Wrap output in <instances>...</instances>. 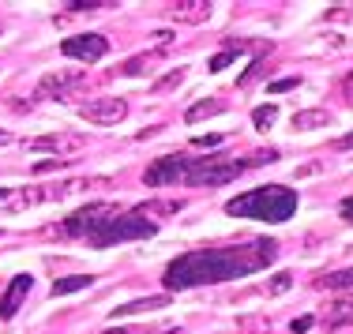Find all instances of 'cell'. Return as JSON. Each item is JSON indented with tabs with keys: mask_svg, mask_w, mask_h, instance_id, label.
I'll use <instances>...</instances> for the list:
<instances>
[{
	"mask_svg": "<svg viewBox=\"0 0 353 334\" xmlns=\"http://www.w3.org/2000/svg\"><path fill=\"white\" fill-rule=\"evenodd\" d=\"M279 260V244L274 240H248L237 248H199V252H184L165 267V289L181 293V289L196 286H218V282L248 278V274L263 271Z\"/></svg>",
	"mask_w": 353,
	"mask_h": 334,
	"instance_id": "6da1fadb",
	"label": "cell"
},
{
	"mask_svg": "<svg viewBox=\"0 0 353 334\" xmlns=\"http://www.w3.org/2000/svg\"><path fill=\"white\" fill-rule=\"evenodd\" d=\"M297 191H290L285 185H263V188H252L241 191L225 203V214L230 218H252V222H290L297 214Z\"/></svg>",
	"mask_w": 353,
	"mask_h": 334,
	"instance_id": "7a4b0ae2",
	"label": "cell"
},
{
	"mask_svg": "<svg viewBox=\"0 0 353 334\" xmlns=\"http://www.w3.org/2000/svg\"><path fill=\"white\" fill-rule=\"evenodd\" d=\"M158 222L150 218L147 211H128V214H117L109 218L102 229H94L87 237V244L94 248H113V244H128V240H143V237H154Z\"/></svg>",
	"mask_w": 353,
	"mask_h": 334,
	"instance_id": "3957f363",
	"label": "cell"
},
{
	"mask_svg": "<svg viewBox=\"0 0 353 334\" xmlns=\"http://www.w3.org/2000/svg\"><path fill=\"white\" fill-rule=\"evenodd\" d=\"M252 165H259V158H245V162H237V158H199V162H192L188 158V177H184V185L222 188L230 180H237L245 169H252Z\"/></svg>",
	"mask_w": 353,
	"mask_h": 334,
	"instance_id": "277c9868",
	"label": "cell"
},
{
	"mask_svg": "<svg viewBox=\"0 0 353 334\" xmlns=\"http://www.w3.org/2000/svg\"><path fill=\"white\" fill-rule=\"evenodd\" d=\"M109 218H117V207L113 203H90V207H83V211L68 214L64 225H61V233H64V237H90V233L102 229Z\"/></svg>",
	"mask_w": 353,
	"mask_h": 334,
	"instance_id": "5b68a950",
	"label": "cell"
},
{
	"mask_svg": "<svg viewBox=\"0 0 353 334\" xmlns=\"http://www.w3.org/2000/svg\"><path fill=\"white\" fill-rule=\"evenodd\" d=\"M184 177H188V158L184 154H165V158H158V162L147 165L143 185L147 188H176V185H184Z\"/></svg>",
	"mask_w": 353,
	"mask_h": 334,
	"instance_id": "8992f818",
	"label": "cell"
},
{
	"mask_svg": "<svg viewBox=\"0 0 353 334\" xmlns=\"http://www.w3.org/2000/svg\"><path fill=\"white\" fill-rule=\"evenodd\" d=\"M61 53L72 56V61L94 64V61H102V56L109 53V41H105V34H75L68 41H61Z\"/></svg>",
	"mask_w": 353,
	"mask_h": 334,
	"instance_id": "52a82bcc",
	"label": "cell"
},
{
	"mask_svg": "<svg viewBox=\"0 0 353 334\" xmlns=\"http://www.w3.org/2000/svg\"><path fill=\"white\" fill-rule=\"evenodd\" d=\"M79 116L90 124H121L128 116V105L121 98H94V102L79 105Z\"/></svg>",
	"mask_w": 353,
	"mask_h": 334,
	"instance_id": "ba28073f",
	"label": "cell"
},
{
	"mask_svg": "<svg viewBox=\"0 0 353 334\" xmlns=\"http://www.w3.org/2000/svg\"><path fill=\"white\" fill-rule=\"evenodd\" d=\"M30 286H34V278H30V274H15V278L8 282L4 297H0V320H12V315L19 312L23 300H27V293H30Z\"/></svg>",
	"mask_w": 353,
	"mask_h": 334,
	"instance_id": "9c48e42d",
	"label": "cell"
},
{
	"mask_svg": "<svg viewBox=\"0 0 353 334\" xmlns=\"http://www.w3.org/2000/svg\"><path fill=\"white\" fill-rule=\"evenodd\" d=\"M83 136H46V139H27V150H49V154H68V150H79Z\"/></svg>",
	"mask_w": 353,
	"mask_h": 334,
	"instance_id": "30bf717a",
	"label": "cell"
},
{
	"mask_svg": "<svg viewBox=\"0 0 353 334\" xmlns=\"http://www.w3.org/2000/svg\"><path fill=\"white\" fill-rule=\"evenodd\" d=\"M79 75H46L41 79V87H38V98H64L68 90L79 87Z\"/></svg>",
	"mask_w": 353,
	"mask_h": 334,
	"instance_id": "8fae6325",
	"label": "cell"
},
{
	"mask_svg": "<svg viewBox=\"0 0 353 334\" xmlns=\"http://www.w3.org/2000/svg\"><path fill=\"white\" fill-rule=\"evenodd\" d=\"M331 124V113L327 109H301L293 113V132H312V128H327Z\"/></svg>",
	"mask_w": 353,
	"mask_h": 334,
	"instance_id": "7c38bea8",
	"label": "cell"
},
{
	"mask_svg": "<svg viewBox=\"0 0 353 334\" xmlns=\"http://www.w3.org/2000/svg\"><path fill=\"white\" fill-rule=\"evenodd\" d=\"M165 304H170V297H143V300H132V304H121V308H117V312H113V320H117V315H143V312H158V308H165Z\"/></svg>",
	"mask_w": 353,
	"mask_h": 334,
	"instance_id": "4fadbf2b",
	"label": "cell"
},
{
	"mask_svg": "<svg viewBox=\"0 0 353 334\" xmlns=\"http://www.w3.org/2000/svg\"><path fill=\"white\" fill-rule=\"evenodd\" d=\"M94 286L90 274H68V278H57L53 282V297H68V293H83V289Z\"/></svg>",
	"mask_w": 353,
	"mask_h": 334,
	"instance_id": "5bb4252c",
	"label": "cell"
},
{
	"mask_svg": "<svg viewBox=\"0 0 353 334\" xmlns=\"http://www.w3.org/2000/svg\"><path fill=\"white\" fill-rule=\"evenodd\" d=\"M173 15L184 23H203L207 15H211V4H203V0H184V4L173 8Z\"/></svg>",
	"mask_w": 353,
	"mask_h": 334,
	"instance_id": "9a60e30c",
	"label": "cell"
},
{
	"mask_svg": "<svg viewBox=\"0 0 353 334\" xmlns=\"http://www.w3.org/2000/svg\"><path fill=\"white\" fill-rule=\"evenodd\" d=\"M218 113H225V102H218V98H211V102H196L188 113H184V121L188 124H199V121H207V116H218Z\"/></svg>",
	"mask_w": 353,
	"mask_h": 334,
	"instance_id": "2e32d148",
	"label": "cell"
},
{
	"mask_svg": "<svg viewBox=\"0 0 353 334\" xmlns=\"http://www.w3.org/2000/svg\"><path fill=\"white\" fill-rule=\"evenodd\" d=\"M316 286H323V289H353V267L350 271H334V274H319Z\"/></svg>",
	"mask_w": 353,
	"mask_h": 334,
	"instance_id": "e0dca14e",
	"label": "cell"
},
{
	"mask_svg": "<svg viewBox=\"0 0 353 334\" xmlns=\"http://www.w3.org/2000/svg\"><path fill=\"white\" fill-rule=\"evenodd\" d=\"M274 121H279V105H274V102H267V105H259V109L256 113H252V124H256V128L259 132H263V128H271V124Z\"/></svg>",
	"mask_w": 353,
	"mask_h": 334,
	"instance_id": "ac0fdd59",
	"label": "cell"
},
{
	"mask_svg": "<svg viewBox=\"0 0 353 334\" xmlns=\"http://www.w3.org/2000/svg\"><path fill=\"white\" fill-rule=\"evenodd\" d=\"M237 53H241V49H237V45H230V49H222V53H218V56H211V64H207V68H211V72H222V68H230V64H233V61H237Z\"/></svg>",
	"mask_w": 353,
	"mask_h": 334,
	"instance_id": "d6986e66",
	"label": "cell"
},
{
	"mask_svg": "<svg viewBox=\"0 0 353 334\" xmlns=\"http://www.w3.org/2000/svg\"><path fill=\"white\" fill-rule=\"evenodd\" d=\"M68 158H49V162H38L34 165V173H38V177H46V173H57V169H68Z\"/></svg>",
	"mask_w": 353,
	"mask_h": 334,
	"instance_id": "ffe728a7",
	"label": "cell"
},
{
	"mask_svg": "<svg viewBox=\"0 0 353 334\" xmlns=\"http://www.w3.org/2000/svg\"><path fill=\"white\" fill-rule=\"evenodd\" d=\"M181 79H184V72H173V75H165L162 83H154V94H162V90H170V87H181Z\"/></svg>",
	"mask_w": 353,
	"mask_h": 334,
	"instance_id": "44dd1931",
	"label": "cell"
},
{
	"mask_svg": "<svg viewBox=\"0 0 353 334\" xmlns=\"http://www.w3.org/2000/svg\"><path fill=\"white\" fill-rule=\"evenodd\" d=\"M259 75H263V61H252V68L241 75V87H248V83H256Z\"/></svg>",
	"mask_w": 353,
	"mask_h": 334,
	"instance_id": "7402d4cb",
	"label": "cell"
},
{
	"mask_svg": "<svg viewBox=\"0 0 353 334\" xmlns=\"http://www.w3.org/2000/svg\"><path fill=\"white\" fill-rule=\"evenodd\" d=\"M297 75H290V79H279V83H271V87H267V90H271V94H282V90H293V87H297Z\"/></svg>",
	"mask_w": 353,
	"mask_h": 334,
	"instance_id": "603a6c76",
	"label": "cell"
},
{
	"mask_svg": "<svg viewBox=\"0 0 353 334\" xmlns=\"http://www.w3.org/2000/svg\"><path fill=\"white\" fill-rule=\"evenodd\" d=\"M290 274H274V282H271V293H285V289H290Z\"/></svg>",
	"mask_w": 353,
	"mask_h": 334,
	"instance_id": "cb8c5ba5",
	"label": "cell"
},
{
	"mask_svg": "<svg viewBox=\"0 0 353 334\" xmlns=\"http://www.w3.org/2000/svg\"><path fill=\"white\" fill-rule=\"evenodd\" d=\"M218 143H222L218 132H214V136H196V139H192V147H218Z\"/></svg>",
	"mask_w": 353,
	"mask_h": 334,
	"instance_id": "d4e9b609",
	"label": "cell"
},
{
	"mask_svg": "<svg viewBox=\"0 0 353 334\" xmlns=\"http://www.w3.org/2000/svg\"><path fill=\"white\" fill-rule=\"evenodd\" d=\"M308 327H312V315H301V320H293V323H290V331H293V334H305Z\"/></svg>",
	"mask_w": 353,
	"mask_h": 334,
	"instance_id": "484cf974",
	"label": "cell"
},
{
	"mask_svg": "<svg viewBox=\"0 0 353 334\" xmlns=\"http://www.w3.org/2000/svg\"><path fill=\"white\" fill-rule=\"evenodd\" d=\"M98 8H113V4H98V0H90V4H79V0H75L72 12H98Z\"/></svg>",
	"mask_w": 353,
	"mask_h": 334,
	"instance_id": "4316f807",
	"label": "cell"
},
{
	"mask_svg": "<svg viewBox=\"0 0 353 334\" xmlns=\"http://www.w3.org/2000/svg\"><path fill=\"white\" fill-rule=\"evenodd\" d=\"M339 211H342V218H346V222L353 225V196H350V199H342V207H339Z\"/></svg>",
	"mask_w": 353,
	"mask_h": 334,
	"instance_id": "83f0119b",
	"label": "cell"
},
{
	"mask_svg": "<svg viewBox=\"0 0 353 334\" xmlns=\"http://www.w3.org/2000/svg\"><path fill=\"white\" fill-rule=\"evenodd\" d=\"M334 150H353V136H346V139H334Z\"/></svg>",
	"mask_w": 353,
	"mask_h": 334,
	"instance_id": "f1b7e54d",
	"label": "cell"
},
{
	"mask_svg": "<svg viewBox=\"0 0 353 334\" xmlns=\"http://www.w3.org/2000/svg\"><path fill=\"white\" fill-rule=\"evenodd\" d=\"M312 173H319V165H301L297 177H312Z\"/></svg>",
	"mask_w": 353,
	"mask_h": 334,
	"instance_id": "f546056e",
	"label": "cell"
},
{
	"mask_svg": "<svg viewBox=\"0 0 353 334\" xmlns=\"http://www.w3.org/2000/svg\"><path fill=\"white\" fill-rule=\"evenodd\" d=\"M105 334H143V331H136V327H117V331H105Z\"/></svg>",
	"mask_w": 353,
	"mask_h": 334,
	"instance_id": "4dcf8cb0",
	"label": "cell"
},
{
	"mask_svg": "<svg viewBox=\"0 0 353 334\" xmlns=\"http://www.w3.org/2000/svg\"><path fill=\"white\" fill-rule=\"evenodd\" d=\"M12 143V132H0V147H8Z\"/></svg>",
	"mask_w": 353,
	"mask_h": 334,
	"instance_id": "1f68e13d",
	"label": "cell"
},
{
	"mask_svg": "<svg viewBox=\"0 0 353 334\" xmlns=\"http://www.w3.org/2000/svg\"><path fill=\"white\" fill-rule=\"evenodd\" d=\"M12 199V188H0V203H8Z\"/></svg>",
	"mask_w": 353,
	"mask_h": 334,
	"instance_id": "d6a6232c",
	"label": "cell"
},
{
	"mask_svg": "<svg viewBox=\"0 0 353 334\" xmlns=\"http://www.w3.org/2000/svg\"><path fill=\"white\" fill-rule=\"evenodd\" d=\"M165 334H184V331H165Z\"/></svg>",
	"mask_w": 353,
	"mask_h": 334,
	"instance_id": "836d02e7",
	"label": "cell"
}]
</instances>
